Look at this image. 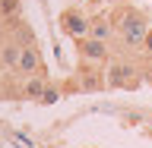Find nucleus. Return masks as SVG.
Here are the masks:
<instances>
[{"mask_svg":"<svg viewBox=\"0 0 152 148\" xmlns=\"http://www.w3.org/2000/svg\"><path fill=\"white\" fill-rule=\"evenodd\" d=\"M89 38H98V41H108V44H111L114 38H117V28H114L111 13H98V16H92V28H89Z\"/></svg>","mask_w":152,"mask_h":148,"instance_id":"obj_9","label":"nucleus"},{"mask_svg":"<svg viewBox=\"0 0 152 148\" xmlns=\"http://www.w3.org/2000/svg\"><path fill=\"white\" fill-rule=\"evenodd\" d=\"M22 0H0V22H19Z\"/></svg>","mask_w":152,"mask_h":148,"instance_id":"obj_10","label":"nucleus"},{"mask_svg":"<svg viewBox=\"0 0 152 148\" xmlns=\"http://www.w3.org/2000/svg\"><path fill=\"white\" fill-rule=\"evenodd\" d=\"M140 54H142V57H146V60L152 63V28H149V35H146V41L140 44Z\"/></svg>","mask_w":152,"mask_h":148,"instance_id":"obj_12","label":"nucleus"},{"mask_svg":"<svg viewBox=\"0 0 152 148\" xmlns=\"http://www.w3.org/2000/svg\"><path fill=\"white\" fill-rule=\"evenodd\" d=\"M76 54H79V63H92V66H104L111 63V44L108 41H98V38H79L76 41Z\"/></svg>","mask_w":152,"mask_h":148,"instance_id":"obj_4","label":"nucleus"},{"mask_svg":"<svg viewBox=\"0 0 152 148\" xmlns=\"http://www.w3.org/2000/svg\"><path fill=\"white\" fill-rule=\"evenodd\" d=\"M76 85H79V92H104L108 88V82H104V69L102 66H92V63H79V69H76Z\"/></svg>","mask_w":152,"mask_h":148,"instance_id":"obj_6","label":"nucleus"},{"mask_svg":"<svg viewBox=\"0 0 152 148\" xmlns=\"http://www.w3.org/2000/svg\"><path fill=\"white\" fill-rule=\"evenodd\" d=\"M60 32L64 35H70L73 41H79V38H89V28H92V16H86L79 6H66L64 13H60Z\"/></svg>","mask_w":152,"mask_h":148,"instance_id":"obj_5","label":"nucleus"},{"mask_svg":"<svg viewBox=\"0 0 152 148\" xmlns=\"http://www.w3.org/2000/svg\"><path fill=\"white\" fill-rule=\"evenodd\" d=\"M86 148H95V145H86Z\"/></svg>","mask_w":152,"mask_h":148,"instance_id":"obj_13","label":"nucleus"},{"mask_svg":"<svg viewBox=\"0 0 152 148\" xmlns=\"http://www.w3.org/2000/svg\"><path fill=\"white\" fill-rule=\"evenodd\" d=\"M64 98V88H57V85H48V92H45V98L38 104H54V101H60Z\"/></svg>","mask_w":152,"mask_h":148,"instance_id":"obj_11","label":"nucleus"},{"mask_svg":"<svg viewBox=\"0 0 152 148\" xmlns=\"http://www.w3.org/2000/svg\"><path fill=\"white\" fill-rule=\"evenodd\" d=\"M19 54H22V38H19V32L0 38V73H13L16 76Z\"/></svg>","mask_w":152,"mask_h":148,"instance_id":"obj_7","label":"nucleus"},{"mask_svg":"<svg viewBox=\"0 0 152 148\" xmlns=\"http://www.w3.org/2000/svg\"><path fill=\"white\" fill-rule=\"evenodd\" d=\"M48 76H28V79H22L16 88V98H22V101H41L48 92Z\"/></svg>","mask_w":152,"mask_h":148,"instance_id":"obj_8","label":"nucleus"},{"mask_svg":"<svg viewBox=\"0 0 152 148\" xmlns=\"http://www.w3.org/2000/svg\"><path fill=\"white\" fill-rule=\"evenodd\" d=\"M16 32H19V38H22V54H19V63H16V76H19V79H28V76H48L41 47L35 44V35H32L26 25H16Z\"/></svg>","mask_w":152,"mask_h":148,"instance_id":"obj_3","label":"nucleus"},{"mask_svg":"<svg viewBox=\"0 0 152 148\" xmlns=\"http://www.w3.org/2000/svg\"><path fill=\"white\" fill-rule=\"evenodd\" d=\"M114 28H117V38H121L124 47H140L149 35V19L142 9H136L133 3H117L111 9Z\"/></svg>","mask_w":152,"mask_h":148,"instance_id":"obj_1","label":"nucleus"},{"mask_svg":"<svg viewBox=\"0 0 152 148\" xmlns=\"http://www.w3.org/2000/svg\"><path fill=\"white\" fill-rule=\"evenodd\" d=\"M142 69L133 60H127V57H114L111 63L104 66V82H108V88H114V92H136L142 85Z\"/></svg>","mask_w":152,"mask_h":148,"instance_id":"obj_2","label":"nucleus"}]
</instances>
